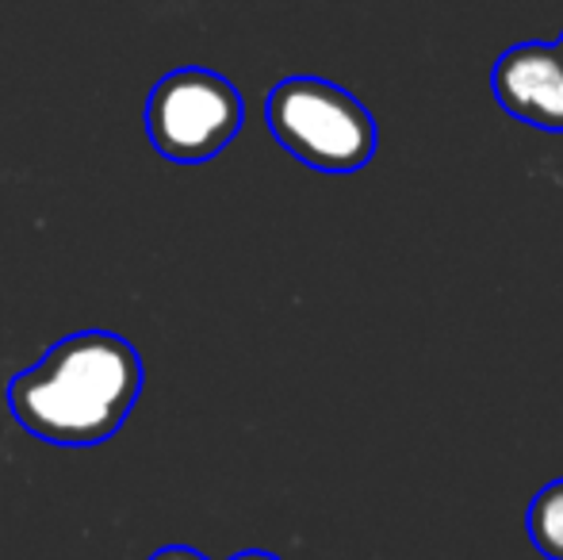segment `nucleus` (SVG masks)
<instances>
[{
	"instance_id": "3",
	"label": "nucleus",
	"mask_w": 563,
	"mask_h": 560,
	"mask_svg": "<svg viewBox=\"0 0 563 560\" xmlns=\"http://www.w3.org/2000/svg\"><path fill=\"white\" fill-rule=\"evenodd\" d=\"M242 92L216 69L185 66L165 74L150 89L146 135L150 146L169 162H208L223 154L242 131Z\"/></svg>"
},
{
	"instance_id": "5",
	"label": "nucleus",
	"mask_w": 563,
	"mask_h": 560,
	"mask_svg": "<svg viewBox=\"0 0 563 560\" xmlns=\"http://www.w3.org/2000/svg\"><path fill=\"white\" fill-rule=\"evenodd\" d=\"M529 541L541 557L563 560V480H552L529 503Z\"/></svg>"
},
{
	"instance_id": "7",
	"label": "nucleus",
	"mask_w": 563,
	"mask_h": 560,
	"mask_svg": "<svg viewBox=\"0 0 563 560\" xmlns=\"http://www.w3.org/2000/svg\"><path fill=\"white\" fill-rule=\"evenodd\" d=\"M230 560H280L276 553H265V549H245V553L230 557Z\"/></svg>"
},
{
	"instance_id": "4",
	"label": "nucleus",
	"mask_w": 563,
	"mask_h": 560,
	"mask_svg": "<svg viewBox=\"0 0 563 560\" xmlns=\"http://www.w3.org/2000/svg\"><path fill=\"white\" fill-rule=\"evenodd\" d=\"M490 92L510 120L563 135V58L552 43H518L498 54Z\"/></svg>"
},
{
	"instance_id": "8",
	"label": "nucleus",
	"mask_w": 563,
	"mask_h": 560,
	"mask_svg": "<svg viewBox=\"0 0 563 560\" xmlns=\"http://www.w3.org/2000/svg\"><path fill=\"white\" fill-rule=\"evenodd\" d=\"M552 46H556V51H560V58H563V35L556 39V43H552Z\"/></svg>"
},
{
	"instance_id": "6",
	"label": "nucleus",
	"mask_w": 563,
	"mask_h": 560,
	"mask_svg": "<svg viewBox=\"0 0 563 560\" xmlns=\"http://www.w3.org/2000/svg\"><path fill=\"white\" fill-rule=\"evenodd\" d=\"M150 560H208V557H203L200 549H188V546H165Z\"/></svg>"
},
{
	"instance_id": "1",
	"label": "nucleus",
	"mask_w": 563,
	"mask_h": 560,
	"mask_svg": "<svg viewBox=\"0 0 563 560\" xmlns=\"http://www.w3.org/2000/svg\"><path fill=\"white\" fill-rule=\"evenodd\" d=\"M142 396V358L123 334L77 330L12 376V419L46 446H104Z\"/></svg>"
},
{
	"instance_id": "2",
	"label": "nucleus",
	"mask_w": 563,
	"mask_h": 560,
	"mask_svg": "<svg viewBox=\"0 0 563 560\" xmlns=\"http://www.w3.org/2000/svg\"><path fill=\"white\" fill-rule=\"evenodd\" d=\"M265 120L296 162L319 173H356L376 157L379 131L372 112L322 77H284L268 92Z\"/></svg>"
}]
</instances>
